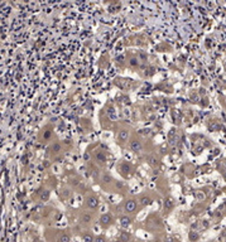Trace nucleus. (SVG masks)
Here are the masks:
<instances>
[{
	"label": "nucleus",
	"instance_id": "9",
	"mask_svg": "<svg viewBox=\"0 0 226 242\" xmlns=\"http://www.w3.org/2000/svg\"><path fill=\"white\" fill-rule=\"evenodd\" d=\"M119 222H120L121 227L128 228V227H129V226L133 223V219H131L129 216H121V217L119 218Z\"/></svg>",
	"mask_w": 226,
	"mask_h": 242
},
{
	"label": "nucleus",
	"instance_id": "19",
	"mask_svg": "<svg viewBox=\"0 0 226 242\" xmlns=\"http://www.w3.org/2000/svg\"><path fill=\"white\" fill-rule=\"evenodd\" d=\"M138 65H139L138 58H134V57H133V58L130 59V66H133V67H137Z\"/></svg>",
	"mask_w": 226,
	"mask_h": 242
},
{
	"label": "nucleus",
	"instance_id": "13",
	"mask_svg": "<svg viewBox=\"0 0 226 242\" xmlns=\"http://www.w3.org/2000/svg\"><path fill=\"white\" fill-rule=\"evenodd\" d=\"M128 136H129L128 130H121V131L119 132V140H120V141H126V140H128Z\"/></svg>",
	"mask_w": 226,
	"mask_h": 242
},
{
	"label": "nucleus",
	"instance_id": "14",
	"mask_svg": "<svg viewBox=\"0 0 226 242\" xmlns=\"http://www.w3.org/2000/svg\"><path fill=\"white\" fill-rule=\"evenodd\" d=\"M200 240V235L197 232H194V231H191L190 232V241L191 242H197Z\"/></svg>",
	"mask_w": 226,
	"mask_h": 242
},
{
	"label": "nucleus",
	"instance_id": "3",
	"mask_svg": "<svg viewBox=\"0 0 226 242\" xmlns=\"http://www.w3.org/2000/svg\"><path fill=\"white\" fill-rule=\"evenodd\" d=\"M138 201L137 199H128L124 203V209L126 213H137L138 211Z\"/></svg>",
	"mask_w": 226,
	"mask_h": 242
},
{
	"label": "nucleus",
	"instance_id": "5",
	"mask_svg": "<svg viewBox=\"0 0 226 242\" xmlns=\"http://www.w3.org/2000/svg\"><path fill=\"white\" fill-rule=\"evenodd\" d=\"M92 221H94V216H92V213L89 212V211L82 212V214L80 216V222H81L82 225H85V226L91 225Z\"/></svg>",
	"mask_w": 226,
	"mask_h": 242
},
{
	"label": "nucleus",
	"instance_id": "1",
	"mask_svg": "<svg viewBox=\"0 0 226 242\" xmlns=\"http://www.w3.org/2000/svg\"><path fill=\"white\" fill-rule=\"evenodd\" d=\"M85 202H86L87 208L91 209V211H96V209L99 208V206H100V201H99L97 195H95V194L87 195L86 199H85Z\"/></svg>",
	"mask_w": 226,
	"mask_h": 242
},
{
	"label": "nucleus",
	"instance_id": "2",
	"mask_svg": "<svg viewBox=\"0 0 226 242\" xmlns=\"http://www.w3.org/2000/svg\"><path fill=\"white\" fill-rule=\"evenodd\" d=\"M99 223H100L101 228L106 229V228H109L112 223H114V218H112V216H111L110 213H104V214H101V216H100V218H99Z\"/></svg>",
	"mask_w": 226,
	"mask_h": 242
},
{
	"label": "nucleus",
	"instance_id": "8",
	"mask_svg": "<svg viewBox=\"0 0 226 242\" xmlns=\"http://www.w3.org/2000/svg\"><path fill=\"white\" fill-rule=\"evenodd\" d=\"M173 207H174V201H173V198H167V199H164V203H163V209H164V212H167V213H169L172 209H173Z\"/></svg>",
	"mask_w": 226,
	"mask_h": 242
},
{
	"label": "nucleus",
	"instance_id": "11",
	"mask_svg": "<svg viewBox=\"0 0 226 242\" xmlns=\"http://www.w3.org/2000/svg\"><path fill=\"white\" fill-rule=\"evenodd\" d=\"M139 202H140L141 206H149L152 203V198L148 197V195H141L139 198Z\"/></svg>",
	"mask_w": 226,
	"mask_h": 242
},
{
	"label": "nucleus",
	"instance_id": "4",
	"mask_svg": "<svg viewBox=\"0 0 226 242\" xmlns=\"http://www.w3.org/2000/svg\"><path fill=\"white\" fill-rule=\"evenodd\" d=\"M119 172L124 175V177H128V175H130L133 173V165L128 160L121 162L120 165H119Z\"/></svg>",
	"mask_w": 226,
	"mask_h": 242
},
{
	"label": "nucleus",
	"instance_id": "10",
	"mask_svg": "<svg viewBox=\"0 0 226 242\" xmlns=\"http://www.w3.org/2000/svg\"><path fill=\"white\" fill-rule=\"evenodd\" d=\"M82 241L84 242H94L95 237L91 232H85V233H82Z\"/></svg>",
	"mask_w": 226,
	"mask_h": 242
},
{
	"label": "nucleus",
	"instance_id": "17",
	"mask_svg": "<svg viewBox=\"0 0 226 242\" xmlns=\"http://www.w3.org/2000/svg\"><path fill=\"white\" fill-rule=\"evenodd\" d=\"M59 242H70V236L68 235H62L59 237Z\"/></svg>",
	"mask_w": 226,
	"mask_h": 242
},
{
	"label": "nucleus",
	"instance_id": "16",
	"mask_svg": "<svg viewBox=\"0 0 226 242\" xmlns=\"http://www.w3.org/2000/svg\"><path fill=\"white\" fill-rule=\"evenodd\" d=\"M102 181H104V183H111L112 182V177L109 175V174H104V175H102Z\"/></svg>",
	"mask_w": 226,
	"mask_h": 242
},
{
	"label": "nucleus",
	"instance_id": "7",
	"mask_svg": "<svg viewBox=\"0 0 226 242\" xmlns=\"http://www.w3.org/2000/svg\"><path fill=\"white\" fill-rule=\"evenodd\" d=\"M92 155H94L95 160H96L99 164H106V155H105V151L96 150V153H94Z\"/></svg>",
	"mask_w": 226,
	"mask_h": 242
},
{
	"label": "nucleus",
	"instance_id": "18",
	"mask_svg": "<svg viewBox=\"0 0 226 242\" xmlns=\"http://www.w3.org/2000/svg\"><path fill=\"white\" fill-rule=\"evenodd\" d=\"M94 242H107L106 241V238H105V236H102V235H100V236H97V237H95V241Z\"/></svg>",
	"mask_w": 226,
	"mask_h": 242
},
{
	"label": "nucleus",
	"instance_id": "6",
	"mask_svg": "<svg viewBox=\"0 0 226 242\" xmlns=\"http://www.w3.org/2000/svg\"><path fill=\"white\" fill-rule=\"evenodd\" d=\"M129 148H130L131 151L139 153V151H141V149H143V145H141V143H140L138 139H133V140L129 143Z\"/></svg>",
	"mask_w": 226,
	"mask_h": 242
},
{
	"label": "nucleus",
	"instance_id": "15",
	"mask_svg": "<svg viewBox=\"0 0 226 242\" xmlns=\"http://www.w3.org/2000/svg\"><path fill=\"white\" fill-rule=\"evenodd\" d=\"M107 116H109L111 120H115V119H116V111L112 109V107H110V109L107 110Z\"/></svg>",
	"mask_w": 226,
	"mask_h": 242
},
{
	"label": "nucleus",
	"instance_id": "12",
	"mask_svg": "<svg viewBox=\"0 0 226 242\" xmlns=\"http://www.w3.org/2000/svg\"><path fill=\"white\" fill-rule=\"evenodd\" d=\"M119 240H120L121 242H129V241H130V233L126 232V231H122V232H120Z\"/></svg>",
	"mask_w": 226,
	"mask_h": 242
}]
</instances>
